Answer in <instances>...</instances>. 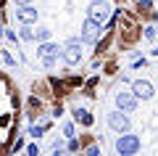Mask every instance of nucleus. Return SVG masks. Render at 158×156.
Masks as SVG:
<instances>
[{
  "instance_id": "nucleus-14",
  "label": "nucleus",
  "mask_w": 158,
  "mask_h": 156,
  "mask_svg": "<svg viewBox=\"0 0 158 156\" xmlns=\"http://www.w3.org/2000/svg\"><path fill=\"white\" fill-rule=\"evenodd\" d=\"M21 40H34V32L29 29V24H24V27H21Z\"/></svg>"
},
{
  "instance_id": "nucleus-18",
  "label": "nucleus",
  "mask_w": 158,
  "mask_h": 156,
  "mask_svg": "<svg viewBox=\"0 0 158 156\" xmlns=\"http://www.w3.org/2000/svg\"><path fill=\"white\" fill-rule=\"evenodd\" d=\"M27 154H29V156H37V154H40V145H37V143H32V145L27 148Z\"/></svg>"
},
{
  "instance_id": "nucleus-2",
  "label": "nucleus",
  "mask_w": 158,
  "mask_h": 156,
  "mask_svg": "<svg viewBox=\"0 0 158 156\" xmlns=\"http://www.w3.org/2000/svg\"><path fill=\"white\" fill-rule=\"evenodd\" d=\"M61 56H63V61H66L69 66H77V64L82 61V40H79V37H71L66 45H63Z\"/></svg>"
},
{
  "instance_id": "nucleus-3",
  "label": "nucleus",
  "mask_w": 158,
  "mask_h": 156,
  "mask_svg": "<svg viewBox=\"0 0 158 156\" xmlns=\"http://www.w3.org/2000/svg\"><path fill=\"white\" fill-rule=\"evenodd\" d=\"M108 16H111V6H108L106 0H95V3H90V8H87V19H92V21H98V24H106Z\"/></svg>"
},
{
  "instance_id": "nucleus-23",
  "label": "nucleus",
  "mask_w": 158,
  "mask_h": 156,
  "mask_svg": "<svg viewBox=\"0 0 158 156\" xmlns=\"http://www.w3.org/2000/svg\"><path fill=\"white\" fill-rule=\"evenodd\" d=\"M0 34H6V29H3V24H0Z\"/></svg>"
},
{
  "instance_id": "nucleus-8",
  "label": "nucleus",
  "mask_w": 158,
  "mask_h": 156,
  "mask_svg": "<svg viewBox=\"0 0 158 156\" xmlns=\"http://www.w3.org/2000/svg\"><path fill=\"white\" fill-rule=\"evenodd\" d=\"M16 19L21 24H34V21H37V8H32L29 3H27V6H19L16 8Z\"/></svg>"
},
{
  "instance_id": "nucleus-5",
  "label": "nucleus",
  "mask_w": 158,
  "mask_h": 156,
  "mask_svg": "<svg viewBox=\"0 0 158 156\" xmlns=\"http://www.w3.org/2000/svg\"><path fill=\"white\" fill-rule=\"evenodd\" d=\"M132 93L137 95V100H150L156 95V90H153V85L148 79H135L132 82Z\"/></svg>"
},
{
  "instance_id": "nucleus-17",
  "label": "nucleus",
  "mask_w": 158,
  "mask_h": 156,
  "mask_svg": "<svg viewBox=\"0 0 158 156\" xmlns=\"http://www.w3.org/2000/svg\"><path fill=\"white\" fill-rule=\"evenodd\" d=\"M69 151H79V140L77 138H69Z\"/></svg>"
},
{
  "instance_id": "nucleus-21",
  "label": "nucleus",
  "mask_w": 158,
  "mask_h": 156,
  "mask_svg": "<svg viewBox=\"0 0 158 156\" xmlns=\"http://www.w3.org/2000/svg\"><path fill=\"white\" fill-rule=\"evenodd\" d=\"M87 154H90V156H98V154H100V148H98V145H90V148H87Z\"/></svg>"
},
{
  "instance_id": "nucleus-20",
  "label": "nucleus",
  "mask_w": 158,
  "mask_h": 156,
  "mask_svg": "<svg viewBox=\"0 0 158 156\" xmlns=\"http://www.w3.org/2000/svg\"><path fill=\"white\" fill-rule=\"evenodd\" d=\"M140 8H142V11H150V8H153V3H150V0H142V3H140Z\"/></svg>"
},
{
  "instance_id": "nucleus-16",
  "label": "nucleus",
  "mask_w": 158,
  "mask_h": 156,
  "mask_svg": "<svg viewBox=\"0 0 158 156\" xmlns=\"http://www.w3.org/2000/svg\"><path fill=\"white\" fill-rule=\"evenodd\" d=\"M0 56H3V61H6V64H11V66L16 64V61H13V56H11V53H6V50H0Z\"/></svg>"
},
{
  "instance_id": "nucleus-4",
  "label": "nucleus",
  "mask_w": 158,
  "mask_h": 156,
  "mask_svg": "<svg viewBox=\"0 0 158 156\" xmlns=\"http://www.w3.org/2000/svg\"><path fill=\"white\" fill-rule=\"evenodd\" d=\"M108 127L113 130V132H127L129 130V117H127V111H111L108 114Z\"/></svg>"
},
{
  "instance_id": "nucleus-19",
  "label": "nucleus",
  "mask_w": 158,
  "mask_h": 156,
  "mask_svg": "<svg viewBox=\"0 0 158 156\" xmlns=\"http://www.w3.org/2000/svg\"><path fill=\"white\" fill-rule=\"evenodd\" d=\"M145 37H148V40L156 37V27H148V29H145Z\"/></svg>"
},
{
  "instance_id": "nucleus-9",
  "label": "nucleus",
  "mask_w": 158,
  "mask_h": 156,
  "mask_svg": "<svg viewBox=\"0 0 158 156\" xmlns=\"http://www.w3.org/2000/svg\"><path fill=\"white\" fill-rule=\"evenodd\" d=\"M61 45H56V42H42L37 48V58L42 61V58H50V56H61Z\"/></svg>"
},
{
  "instance_id": "nucleus-7",
  "label": "nucleus",
  "mask_w": 158,
  "mask_h": 156,
  "mask_svg": "<svg viewBox=\"0 0 158 156\" xmlns=\"http://www.w3.org/2000/svg\"><path fill=\"white\" fill-rule=\"evenodd\" d=\"M98 37H100V24L87 19L82 24V42H98Z\"/></svg>"
},
{
  "instance_id": "nucleus-10",
  "label": "nucleus",
  "mask_w": 158,
  "mask_h": 156,
  "mask_svg": "<svg viewBox=\"0 0 158 156\" xmlns=\"http://www.w3.org/2000/svg\"><path fill=\"white\" fill-rule=\"evenodd\" d=\"M74 119H77V122H82V124H85V127H90V124H92V114L90 111H87V109H74Z\"/></svg>"
},
{
  "instance_id": "nucleus-13",
  "label": "nucleus",
  "mask_w": 158,
  "mask_h": 156,
  "mask_svg": "<svg viewBox=\"0 0 158 156\" xmlns=\"http://www.w3.org/2000/svg\"><path fill=\"white\" fill-rule=\"evenodd\" d=\"M56 64H58V56H50V58H42V66H45V69H56Z\"/></svg>"
},
{
  "instance_id": "nucleus-1",
  "label": "nucleus",
  "mask_w": 158,
  "mask_h": 156,
  "mask_svg": "<svg viewBox=\"0 0 158 156\" xmlns=\"http://www.w3.org/2000/svg\"><path fill=\"white\" fill-rule=\"evenodd\" d=\"M142 148V140L137 135H129V132H118V140H116V151L121 156H132Z\"/></svg>"
},
{
  "instance_id": "nucleus-12",
  "label": "nucleus",
  "mask_w": 158,
  "mask_h": 156,
  "mask_svg": "<svg viewBox=\"0 0 158 156\" xmlns=\"http://www.w3.org/2000/svg\"><path fill=\"white\" fill-rule=\"evenodd\" d=\"M34 40H37V42H48V40H50V29H37V32H34Z\"/></svg>"
},
{
  "instance_id": "nucleus-15",
  "label": "nucleus",
  "mask_w": 158,
  "mask_h": 156,
  "mask_svg": "<svg viewBox=\"0 0 158 156\" xmlns=\"http://www.w3.org/2000/svg\"><path fill=\"white\" fill-rule=\"evenodd\" d=\"M63 135L66 138H74V124L71 122H63Z\"/></svg>"
},
{
  "instance_id": "nucleus-6",
  "label": "nucleus",
  "mask_w": 158,
  "mask_h": 156,
  "mask_svg": "<svg viewBox=\"0 0 158 156\" xmlns=\"http://www.w3.org/2000/svg\"><path fill=\"white\" fill-rule=\"evenodd\" d=\"M116 106L121 109V111L132 114V111L137 109V95H135V93H124V90H118V93H116Z\"/></svg>"
},
{
  "instance_id": "nucleus-22",
  "label": "nucleus",
  "mask_w": 158,
  "mask_h": 156,
  "mask_svg": "<svg viewBox=\"0 0 158 156\" xmlns=\"http://www.w3.org/2000/svg\"><path fill=\"white\" fill-rule=\"evenodd\" d=\"M16 3L19 6H27V3H32V0H16Z\"/></svg>"
},
{
  "instance_id": "nucleus-11",
  "label": "nucleus",
  "mask_w": 158,
  "mask_h": 156,
  "mask_svg": "<svg viewBox=\"0 0 158 156\" xmlns=\"http://www.w3.org/2000/svg\"><path fill=\"white\" fill-rule=\"evenodd\" d=\"M48 127H50V122H48V119H45V122H40V124H32V127H29V135H32V138H40Z\"/></svg>"
}]
</instances>
